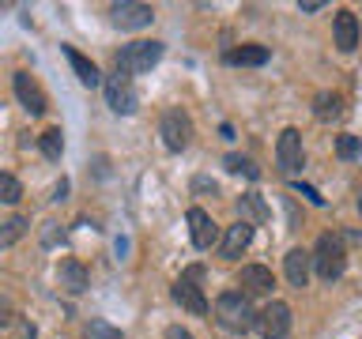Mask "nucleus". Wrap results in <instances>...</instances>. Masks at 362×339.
Returning <instances> with one entry per match:
<instances>
[{"mask_svg": "<svg viewBox=\"0 0 362 339\" xmlns=\"http://www.w3.org/2000/svg\"><path fill=\"white\" fill-rule=\"evenodd\" d=\"M215 321H219V328H226V332L242 335L257 324V313H253V305H249V298L242 290H223L219 298H215Z\"/></svg>", "mask_w": 362, "mask_h": 339, "instance_id": "obj_1", "label": "nucleus"}, {"mask_svg": "<svg viewBox=\"0 0 362 339\" xmlns=\"http://www.w3.org/2000/svg\"><path fill=\"white\" fill-rule=\"evenodd\" d=\"M310 264L317 271V279H325V282L339 279L347 271L344 237H339V234H321V237H317V245H313V253H310Z\"/></svg>", "mask_w": 362, "mask_h": 339, "instance_id": "obj_2", "label": "nucleus"}, {"mask_svg": "<svg viewBox=\"0 0 362 339\" xmlns=\"http://www.w3.org/2000/svg\"><path fill=\"white\" fill-rule=\"evenodd\" d=\"M158 61H163V42H132L117 53V72H124L132 79V76L151 72Z\"/></svg>", "mask_w": 362, "mask_h": 339, "instance_id": "obj_3", "label": "nucleus"}, {"mask_svg": "<svg viewBox=\"0 0 362 339\" xmlns=\"http://www.w3.org/2000/svg\"><path fill=\"white\" fill-rule=\"evenodd\" d=\"M200 279H204V268H189L185 275L174 282V302L181 309L197 313V316L208 313V298H204V290H200Z\"/></svg>", "mask_w": 362, "mask_h": 339, "instance_id": "obj_4", "label": "nucleus"}, {"mask_svg": "<svg viewBox=\"0 0 362 339\" xmlns=\"http://www.w3.org/2000/svg\"><path fill=\"white\" fill-rule=\"evenodd\" d=\"M257 332L260 339H287L291 335V305L287 302H268L264 309L257 313Z\"/></svg>", "mask_w": 362, "mask_h": 339, "instance_id": "obj_5", "label": "nucleus"}, {"mask_svg": "<svg viewBox=\"0 0 362 339\" xmlns=\"http://www.w3.org/2000/svg\"><path fill=\"white\" fill-rule=\"evenodd\" d=\"M158 136H163V143L170 147V151H185V147L192 143V121H189V113L166 109L163 121H158Z\"/></svg>", "mask_w": 362, "mask_h": 339, "instance_id": "obj_6", "label": "nucleus"}, {"mask_svg": "<svg viewBox=\"0 0 362 339\" xmlns=\"http://www.w3.org/2000/svg\"><path fill=\"white\" fill-rule=\"evenodd\" d=\"M106 102H110L113 113H124V117H132V113H136V106H140V95H136L132 79L124 76V72H113V76L106 79Z\"/></svg>", "mask_w": 362, "mask_h": 339, "instance_id": "obj_7", "label": "nucleus"}, {"mask_svg": "<svg viewBox=\"0 0 362 339\" xmlns=\"http://www.w3.org/2000/svg\"><path fill=\"white\" fill-rule=\"evenodd\" d=\"M155 19V8L151 4H132V0H121V4L110 8V23L121 30H140V27H151Z\"/></svg>", "mask_w": 362, "mask_h": 339, "instance_id": "obj_8", "label": "nucleus"}, {"mask_svg": "<svg viewBox=\"0 0 362 339\" xmlns=\"http://www.w3.org/2000/svg\"><path fill=\"white\" fill-rule=\"evenodd\" d=\"M16 98L23 102V109L34 113V117H42L45 109H49V98H45V90L38 87V79H34L30 72H16Z\"/></svg>", "mask_w": 362, "mask_h": 339, "instance_id": "obj_9", "label": "nucleus"}, {"mask_svg": "<svg viewBox=\"0 0 362 339\" xmlns=\"http://www.w3.org/2000/svg\"><path fill=\"white\" fill-rule=\"evenodd\" d=\"M276 162L283 174H298L302 170V132L298 129H283L276 140Z\"/></svg>", "mask_w": 362, "mask_h": 339, "instance_id": "obj_10", "label": "nucleus"}, {"mask_svg": "<svg viewBox=\"0 0 362 339\" xmlns=\"http://www.w3.org/2000/svg\"><path fill=\"white\" fill-rule=\"evenodd\" d=\"M189 234H192V245H197L200 253H208V249L219 242V226H215V219L204 208H189Z\"/></svg>", "mask_w": 362, "mask_h": 339, "instance_id": "obj_11", "label": "nucleus"}, {"mask_svg": "<svg viewBox=\"0 0 362 339\" xmlns=\"http://www.w3.org/2000/svg\"><path fill=\"white\" fill-rule=\"evenodd\" d=\"M332 38H336V49L339 53H351L358 45V16L351 8H339L336 19H332Z\"/></svg>", "mask_w": 362, "mask_h": 339, "instance_id": "obj_12", "label": "nucleus"}, {"mask_svg": "<svg viewBox=\"0 0 362 339\" xmlns=\"http://www.w3.org/2000/svg\"><path fill=\"white\" fill-rule=\"evenodd\" d=\"M249 245H253V226L238 219L234 226H226V234H223V245H219V253H223L226 260H234V256H242Z\"/></svg>", "mask_w": 362, "mask_h": 339, "instance_id": "obj_13", "label": "nucleus"}, {"mask_svg": "<svg viewBox=\"0 0 362 339\" xmlns=\"http://www.w3.org/2000/svg\"><path fill=\"white\" fill-rule=\"evenodd\" d=\"M238 282H242V294L245 298H260V294H272V287H276V279H272V271L268 268H260V264H245L242 268V275H238Z\"/></svg>", "mask_w": 362, "mask_h": 339, "instance_id": "obj_14", "label": "nucleus"}, {"mask_svg": "<svg viewBox=\"0 0 362 339\" xmlns=\"http://www.w3.org/2000/svg\"><path fill=\"white\" fill-rule=\"evenodd\" d=\"M57 282H61V287L68 290V294H83L87 287H90V275H87V268L79 264V260H61V264H57Z\"/></svg>", "mask_w": 362, "mask_h": 339, "instance_id": "obj_15", "label": "nucleus"}, {"mask_svg": "<svg viewBox=\"0 0 362 339\" xmlns=\"http://www.w3.org/2000/svg\"><path fill=\"white\" fill-rule=\"evenodd\" d=\"M283 271H287V282L291 287H305L310 282V271H313V264H310V253L305 249H291L287 256H283Z\"/></svg>", "mask_w": 362, "mask_h": 339, "instance_id": "obj_16", "label": "nucleus"}, {"mask_svg": "<svg viewBox=\"0 0 362 339\" xmlns=\"http://www.w3.org/2000/svg\"><path fill=\"white\" fill-rule=\"evenodd\" d=\"M64 56H68V64H72V72L79 76V83L83 87H98L102 83V72H98V64L95 61H87L79 49H72V45H64Z\"/></svg>", "mask_w": 362, "mask_h": 339, "instance_id": "obj_17", "label": "nucleus"}, {"mask_svg": "<svg viewBox=\"0 0 362 339\" xmlns=\"http://www.w3.org/2000/svg\"><path fill=\"white\" fill-rule=\"evenodd\" d=\"M226 64H242V68L268 64V49H264V45H238V49L226 53Z\"/></svg>", "mask_w": 362, "mask_h": 339, "instance_id": "obj_18", "label": "nucleus"}, {"mask_svg": "<svg viewBox=\"0 0 362 339\" xmlns=\"http://www.w3.org/2000/svg\"><path fill=\"white\" fill-rule=\"evenodd\" d=\"M238 215H242V222L253 226V222H268V215H272V211L264 208V200H260L257 192H245V196L238 200Z\"/></svg>", "mask_w": 362, "mask_h": 339, "instance_id": "obj_19", "label": "nucleus"}, {"mask_svg": "<svg viewBox=\"0 0 362 339\" xmlns=\"http://www.w3.org/2000/svg\"><path fill=\"white\" fill-rule=\"evenodd\" d=\"M313 113H317V121H336L339 113H344V98L332 95V90H321V95L313 98Z\"/></svg>", "mask_w": 362, "mask_h": 339, "instance_id": "obj_20", "label": "nucleus"}, {"mask_svg": "<svg viewBox=\"0 0 362 339\" xmlns=\"http://www.w3.org/2000/svg\"><path fill=\"white\" fill-rule=\"evenodd\" d=\"M38 147H42V155L49 158V162H57V158H61V151H64V132H61V129H45V132L38 136Z\"/></svg>", "mask_w": 362, "mask_h": 339, "instance_id": "obj_21", "label": "nucleus"}, {"mask_svg": "<svg viewBox=\"0 0 362 339\" xmlns=\"http://www.w3.org/2000/svg\"><path fill=\"white\" fill-rule=\"evenodd\" d=\"M27 219H23V215H11V219L4 222V226H0V249H4V245H11V242H19V237L23 234H27Z\"/></svg>", "mask_w": 362, "mask_h": 339, "instance_id": "obj_22", "label": "nucleus"}, {"mask_svg": "<svg viewBox=\"0 0 362 339\" xmlns=\"http://www.w3.org/2000/svg\"><path fill=\"white\" fill-rule=\"evenodd\" d=\"M23 200V185L11 174H0V203H19Z\"/></svg>", "mask_w": 362, "mask_h": 339, "instance_id": "obj_23", "label": "nucleus"}, {"mask_svg": "<svg viewBox=\"0 0 362 339\" xmlns=\"http://www.w3.org/2000/svg\"><path fill=\"white\" fill-rule=\"evenodd\" d=\"M226 170L230 174H245V177H260V170L253 166V158H245V155H226Z\"/></svg>", "mask_w": 362, "mask_h": 339, "instance_id": "obj_24", "label": "nucleus"}, {"mask_svg": "<svg viewBox=\"0 0 362 339\" xmlns=\"http://www.w3.org/2000/svg\"><path fill=\"white\" fill-rule=\"evenodd\" d=\"M336 155L339 158H362V140L358 136H336Z\"/></svg>", "mask_w": 362, "mask_h": 339, "instance_id": "obj_25", "label": "nucleus"}, {"mask_svg": "<svg viewBox=\"0 0 362 339\" xmlns=\"http://www.w3.org/2000/svg\"><path fill=\"white\" fill-rule=\"evenodd\" d=\"M87 339H124V335H121V328H113L110 321H90Z\"/></svg>", "mask_w": 362, "mask_h": 339, "instance_id": "obj_26", "label": "nucleus"}, {"mask_svg": "<svg viewBox=\"0 0 362 339\" xmlns=\"http://www.w3.org/2000/svg\"><path fill=\"white\" fill-rule=\"evenodd\" d=\"M11 339H38V328H34L27 316H19V321L11 324Z\"/></svg>", "mask_w": 362, "mask_h": 339, "instance_id": "obj_27", "label": "nucleus"}, {"mask_svg": "<svg viewBox=\"0 0 362 339\" xmlns=\"http://www.w3.org/2000/svg\"><path fill=\"white\" fill-rule=\"evenodd\" d=\"M294 192H302V196L310 200V203H317V208H321V203H325V196H321V192H317L313 185H302V181H294Z\"/></svg>", "mask_w": 362, "mask_h": 339, "instance_id": "obj_28", "label": "nucleus"}, {"mask_svg": "<svg viewBox=\"0 0 362 339\" xmlns=\"http://www.w3.org/2000/svg\"><path fill=\"white\" fill-rule=\"evenodd\" d=\"M42 242H45V245H57V242H64V234H57V222H45V230H42Z\"/></svg>", "mask_w": 362, "mask_h": 339, "instance_id": "obj_29", "label": "nucleus"}, {"mask_svg": "<svg viewBox=\"0 0 362 339\" xmlns=\"http://www.w3.org/2000/svg\"><path fill=\"white\" fill-rule=\"evenodd\" d=\"M163 339H192V332H185V328H181V324H170Z\"/></svg>", "mask_w": 362, "mask_h": 339, "instance_id": "obj_30", "label": "nucleus"}, {"mask_svg": "<svg viewBox=\"0 0 362 339\" xmlns=\"http://www.w3.org/2000/svg\"><path fill=\"white\" fill-rule=\"evenodd\" d=\"M192 189H197V192H211V196L219 192V189H215V181H208V177H197V181H192Z\"/></svg>", "mask_w": 362, "mask_h": 339, "instance_id": "obj_31", "label": "nucleus"}, {"mask_svg": "<svg viewBox=\"0 0 362 339\" xmlns=\"http://www.w3.org/2000/svg\"><path fill=\"white\" fill-rule=\"evenodd\" d=\"M0 324H16V316L8 313V302H0Z\"/></svg>", "mask_w": 362, "mask_h": 339, "instance_id": "obj_32", "label": "nucleus"}, {"mask_svg": "<svg viewBox=\"0 0 362 339\" xmlns=\"http://www.w3.org/2000/svg\"><path fill=\"white\" fill-rule=\"evenodd\" d=\"M302 11H321V0H302Z\"/></svg>", "mask_w": 362, "mask_h": 339, "instance_id": "obj_33", "label": "nucleus"}, {"mask_svg": "<svg viewBox=\"0 0 362 339\" xmlns=\"http://www.w3.org/2000/svg\"><path fill=\"white\" fill-rule=\"evenodd\" d=\"M358 215H362V192H358Z\"/></svg>", "mask_w": 362, "mask_h": 339, "instance_id": "obj_34", "label": "nucleus"}]
</instances>
